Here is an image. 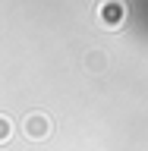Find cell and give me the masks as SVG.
<instances>
[{
    "label": "cell",
    "mask_w": 148,
    "mask_h": 151,
    "mask_svg": "<svg viewBox=\"0 0 148 151\" xmlns=\"http://www.w3.org/2000/svg\"><path fill=\"white\" fill-rule=\"evenodd\" d=\"M22 129H25L28 139H47L54 126H51V120H47L44 113H28L25 123H22Z\"/></svg>",
    "instance_id": "obj_1"
},
{
    "label": "cell",
    "mask_w": 148,
    "mask_h": 151,
    "mask_svg": "<svg viewBox=\"0 0 148 151\" xmlns=\"http://www.w3.org/2000/svg\"><path fill=\"white\" fill-rule=\"evenodd\" d=\"M123 16H126V9H123L120 0H104V3H101V22L107 28H117L123 22Z\"/></svg>",
    "instance_id": "obj_2"
},
{
    "label": "cell",
    "mask_w": 148,
    "mask_h": 151,
    "mask_svg": "<svg viewBox=\"0 0 148 151\" xmlns=\"http://www.w3.org/2000/svg\"><path fill=\"white\" fill-rule=\"evenodd\" d=\"M85 66H88V69H92V73H101L104 66H107V57H104L101 50H92V54L85 57Z\"/></svg>",
    "instance_id": "obj_3"
},
{
    "label": "cell",
    "mask_w": 148,
    "mask_h": 151,
    "mask_svg": "<svg viewBox=\"0 0 148 151\" xmlns=\"http://www.w3.org/2000/svg\"><path fill=\"white\" fill-rule=\"evenodd\" d=\"M0 132H3L0 139L6 142V139H9V116H3V120H0Z\"/></svg>",
    "instance_id": "obj_4"
}]
</instances>
